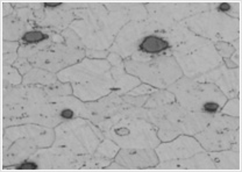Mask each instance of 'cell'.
<instances>
[{
    "label": "cell",
    "mask_w": 242,
    "mask_h": 172,
    "mask_svg": "<svg viewBox=\"0 0 242 172\" xmlns=\"http://www.w3.org/2000/svg\"><path fill=\"white\" fill-rule=\"evenodd\" d=\"M168 47V41L159 39L157 36H148L146 39H143V41L140 43L138 49L148 54H156L162 50H165Z\"/></svg>",
    "instance_id": "obj_1"
},
{
    "label": "cell",
    "mask_w": 242,
    "mask_h": 172,
    "mask_svg": "<svg viewBox=\"0 0 242 172\" xmlns=\"http://www.w3.org/2000/svg\"><path fill=\"white\" fill-rule=\"evenodd\" d=\"M45 39V35L41 32H28L26 33L22 37V40L25 42L28 43H34V42H40Z\"/></svg>",
    "instance_id": "obj_2"
},
{
    "label": "cell",
    "mask_w": 242,
    "mask_h": 172,
    "mask_svg": "<svg viewBox=\"0 0 242 172\" xmlns=\"http://www.w3.org/2000/svg\"><path fill=\"white\" fill-rule=\"evenodd\" d=\"M217 109H218V105L214 104V102H207V104L204 105V110H205V112L214 113Z\"/></svg>",
    "instance_id": "obj_3"
},
{
    "label": "cell",
    "mask_w": 242,
    "mask_h": 172,
    "mask_svg": "<svg viewBox=\"0 0 242 172\" xmlns=\"http://www.w3.org/2000/svg\"><path fill=\"white\" fill-rule=\"evenodd\" d=\"M37 166H36V164H34V163H23L22 165L20 166H18V169L19 170H35Z\"/></svg>",
    "instance_id": "obj_4"
},
{
    "label": "cell",
    "mask_w": 242,
    "mask_h": 172,
    "mask_svg": "<svg viewBox=\"0 0 242 172\" xmlns=\"http://www.w3.org/2000/svg\"><path fill=\"white\" fill-rule=\"evenodd\" d=\"M61 116L64 119H71L74 116V112H72L71 109H64V110H62V113H61Z\"/></svg>",
    "instance_id": "obj_5"
},
{
    "label": "cell",
    "mask_w": 242,
    "mask_h": 172,
    "mask_svg": "<svg viewBox=\"0 0 242 172\" xmlns=\"http://www.w3.org/2000/svg\"><path fill=\"white\" fill-rule=\"evenodd\" d=\"M229 8H231V6L227 2H223V4H221L220 6H219V11L220 12H227L229 11Z\"/></svg>",
    "instance_id": "obj_6"
},
{
    "label": "cell",
    "mask_w": 242,
    "mask_h": 172,
    "mask_svg": "<svg viewBox=\"0 0 242 172\" xmlns=\"http://www.w3.org/2000/svg\"><path fill=\"white\" fill-rule=\"evenodd\" d=\"M60 5V2H54V4H48V2H45V6L47 7H56V6H58Z\"/></svg>",
    "instance_id": "obj_7"
}]
</instances>
